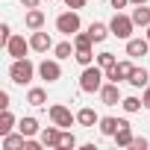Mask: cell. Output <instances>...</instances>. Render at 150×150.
Segmentation results:
<instances>
[{
	"label": "cell",
	"mask_w": 150,
	"mask_h": 150,
	"mask_svg": "<svg viewBox=\"0 0 150 150\" xmlns=\"http://www.w3.org/2000/svg\"><path fill=\"white\" fill-rule=\"evenodd\" d=\"M147 41H150V27H147Z\"/></svg>",
	"instance_id": "cell-39"
},
{
	"label": "cell",
	"mask_w": 150,
	"mask_h": 150,
	"mask_svg": "<svg viewBox=\"0 0 150 150\" xmlns=\"http://www.w3.org/2000/svg\"><path fill=\"white\" fill-rule=\"evenodd\" d=\"M18 129H21V132H24L27 138H33V135L38 132V121L27 115V118H21V121H18Z\"/></svg>",
	"instance_id": "cell-21"
},
{
	"label": "cell",
	"mask_w": 150,
	"mask_h": 150,
	"mask_svg": "<svg viewBox=\"0 0 150 150\" xmlns=\"http://www.w3.org/2000/svg\"><path fill=\"white\" fill-rule=\"evenodd\" d=\"M97 65H100L103 71H109V68H115V65H118V59H115V53H109V50H103V53L97 56Z\"/></svg>",
	"instance_id": "cell-27"
},
{
	"label": "cell",
	"mask_w": 150,
	"mask_h": 150,
	"mask_svg": "<svg viewBox=\"0 0 150 150\" xmlns=\"http://www.w3.org/2000/svg\"><path fill=\"white\" fill-rule=\"evenodd\" d=\"M74 53H77V47H74L71 41H59V44L53 47V56H56V59H71Z\"/></svg>",
	"instance_id": "cell-23"
},
{
	"label": "cell",
	"mask_w": 150,
	"mask_h": 150,
	"mask_svg": "<svg viewBox=\"0 0 150 150\" xmlns=\"http://www.w3.org/2000/svg\"><path fill=\"white\" fill-rule=\"evenodd\" d=\"M24 24H27V30H41V27H44V12H41V9H27Z\"/></svg>",
	"instance_id": "cell-16"
},
{
	"label": "cell",
	"mask_w": 150,
	"mask_h": 150,
	"mask_svg": "<svg viewBox=\"0 0 150 150\" xmlns=\"http://www.w3.org/2000/svg\"><path fill=\"white\" fill-rule=\"evenodd\" d=\"M27 144V135L18 129V132H9V135H3V150H21Z\"/></svg>",
	"instance_id": "cell-14"
},
{
	"label": "cell",
	"mask_w": 150,
	"mask_h": 150,
	"mask_svg": "<svg viewBox=\"0 0 150 150\" xmlns=\"http://www.w3.org/2000/svg\"><path fill=\"white\" fill-rule=\"evenodd\" d=\"M77 147V138H74V132H65L62 129V141H59V150H74Z\"/></svg>",
	"instance_id": "cell-29"
},
{
	"label": "cell",
	"mask_w": 150,
	"mask_h": 150,
	"mask_svg": "<svg viewBox=\"0 0 150 150\" xmlns=\"http://www.w3.org/2000/svg\"><path fill=\"white\" fill-rule=\"evenodd\" d=\"M147 53H150L147 35H144V38H127V56H129V59H141V56H147Z\"/></svg>",
	"instance_id": "cell-10"
},
{
	"label": "cell",
	"mask_w": 150,
	"mask_h": 150,
	"mask_svg": "<svg viewBox=\"0 0 150 150\" xmlns=\"http://www.w3.org/2000/svg\"><path fill=\"white\" fill-rule=\"evenodd\" d=\"M12 129H15V115L9 109H3L0 112V135H9Z\"/></svg>",
	"instance_id": "cell-22"
},
{
	"label": "cell",
	"mask_w": 150,
	"mask_h": 150,
	"mask_svg": "<svg viewBox=\"0 0 150 150\" xmlns=\"http://www.w3.org/2000/svg\"><path fill=\"white\" fill-rule=\"evenodd\" d=\"M38 77H41L44 83H56V80L62 77V65H59V59H44V62L38 65Z\"/></svg>",
	"instance_id": "cell-8"
},
{
	"label": "cell",
	"mask_w": 150,
	"mask_h": 150,
	"mask_svg": "<svg viewBox=\"0 0 150 150\" xmlns=\"http://www.w3.org/2000/svg\"><path fill=\"white\" fill-rule=\"evenodd\" d=\"M12 35H15V33H12V27H9V24H3V27H0V44H3V47H6V41H9Z\"/></svg>",
	"instance_id": "cell-31"
},
{
	"label": "cell",
	"mask_w": 150,
	"mask_h": 150,
	"mask_svg": "<svg viewBox=\"0 0 150 150\" xmlns=\"http://www.w3.org/2000/svg\"><path fill=\"white\" fill-rule=\"evenodd\" d=\"M44 144L41 141H35V138H27V144H24V150H41Z\"/></svg>",
	"instance_id": "cell-33"
},
{
	"label": "cell",
	"mask_w": 150,
	"mask_h": 150,
	"mask_svg": "<svg viewBox=\"0 0 150 150\" xmlns=\"http://www.w3.org/2000/svg\"><path fill=\"white\" fill-rule=\"evenodd\" d=\"M12 103H9V91H0V109H9Z\"/></svg>",
	"instance_id": "cell-34"
},
{
	"label": "cell",
	"mask_w": 150,
	"mask_h": 150,
	"mask_svg": "<svg viewBox=\"0 0 150 150\" xmlns=\"http://www.w3.org/2000/svg\"><path fill=\"white\" fill-rule=\"evenodd\" d=\"M118 86H121V83H112V80H109V83H103V88L97 91V94H100V100H103V106H118V103L124 100Z\"/></svg>",
	"instance_id": "cell-9"
},
{
	"label": "cell",
	"mask_w": 150,
	"mask_h": 150,
	"mask_svg": "<svg viewBox=\"0 0 150 150\" xmlns=\"http://www.w3.org/2000/svg\"><path fill=\"white\" fill-rule=\"evenodd\" d=\"M129 6V0H112V9L115 12H121V9H127Z\"/></svg>",
	"instance_id": "cell-35"
},
{
	"label": "cell",
	"mask_w": 150,
	"mask_h": 150,
	"mask_svg": "<svg viewBox=\"0 0 150 150\" xmlns=\"http://www.w3.org/2000/svg\"><path fill=\"white\" fill-rule=\"evenodd\" d=\"M132 71H135L132 59H124V62H118L115 68L106 71V80H112V83H124V80H129V74H132Z\"/></svg>",
	"instance_id": "cell-7"
},
{
	"label": "cell",
	"mask_w": 150,
	"mask_h": 150,
	"mask_svg": "<svg viewBox=\"0 0 150 150\" xmlns=\"http://www.w3.org/2000/svg\"><path fill=\"white\" fill-rule=\"evenodd\" d=\"M124 124H129V121H124V118H100V132L103 135H115Z\"/></svg>",
	"instance_id": "cell-13"
},
{
	"label": "cell",
	"mask_w": 150,
	"mask_h": 150,
	"mask_svg": "<svg viewBox=\"0 0 150 150\" xmlns=\"http://www.w3.org/2000/svg\"><path fill=\"white\" fill-rule=\"evenodd\" d=\"M141 103H144V109H150V86L144 88V94H141Z\"/></svg>",
	"instance_id": "cell-37"
},
{
	"label": "cell",
	"mask_w": 150,
	"mask_h": 150,
	"mask_svg": "<svg viewBox=\"0 0 150 150\" xmlns=\"http://www.w3.org/2000/svg\"><path fill=\"white\" fill-rule=\"evenodd\" d=\"M59 141H62V127H44L41 129V144L44 147H53V150H59Z\"/></svg>",
	"instance_id": "cell-12"
},
{
	"label": "cell",
	"mask_w": 150,
	"mask_h": 150,
	"mask_svg": "<svg viewBox=\"0 0 150 150\" xmlns=\"http://www.w3.org/2000/svg\"><path fill=\"white\" fill-rule=\"evenodd\" d=\"M127 83H129L132 88H147V86H150V74H147L144 68H135V71L129 74V80H127Z\"/></svg>",
	"instance_id": "cell-15"
},
{
	"label": "cell",
	"mask_w": 150,
	"mask_h": 150,
	"mask_svg": "<svg viewBox=\"0 0 150 150\" xmlns=\"http://www.w3.org/2000/svg\"><path fill=\"white\" fill-rule=\"evenodd\" d=\"M27 103L30 106H44L47 103V91L44 88H30L27 91Z\"/></svg>",
	"instance_id": "cell-24"
},
{
	"label": "cell",
	"mask_w": 150,
	"mask_h": 150,
	"mask_svg": "<svg viewBox=\"0 0 150 150\" xmlns=\"http://www.w3.org/2000/svg\"><path fill=\"white\" fill-rule=\"evenodd\" d=\"M80 27H83V21H80V12H77V9H68V12H62V15L56 18V30H59L62 35H68V38L77 35Z\"/></svg>",
	"instance_id": "cell-3"
},
{
	"label": "cell",
	"mask_w": 150,
	"mask_h": 150,
	"mask_svg": "<svg viewBox=\"0 0 150 150\" xmlns=\"http://www.w3.org/2000/svg\"><path fill=\"white\" fill-rule=\"evenodd\" d=\"M129 3H132V6H141V3H147V0H129Z\"/></svg>",
	"instance_id": "cell-38"
},
{
	"label": "cell",
	"mask_w": 150,
	"mask_h": 150,
	"mask_svg": "<svg viewBox=\"0 0 150 150\" xmlns=\"http://www.w3.org/2000/svg\"><path fill=\"white\" fill-rule=\"evenodd\" d=\"M103 80H106V71L100 65H86L83 74H80V88L86 94H94V91L103 88Z\"/></svg>",
	"instance_id": "cell-1"
},
{
	"label": "cell",
	"mask_w": 150,
	"mask_h": 150,
	"mask_svg": "<svg viewBox=\"0 0 150 150\" xmlns=\"http://www.w3.org/2000/svg\"><path fill=\"white\" fill-rule=\"evenodd\" d=\"M77 124H80V127H94V124H100V118H97V112H94V109H88V106H86V109H80V112H77Z\"/></svg>",
	"instance_id": "cell-18"
},
{
	"label": "cell",
	"mask_w": 150,
	"mask_h": 150,
	"mask_svg": "<svg viewBox=\"0 0 150 150\" xmlns=\"http://www.w3.org/2000/svg\"><path fill=\"white\" fill-rule=\"evenodd\" d=\"M121 106H124V112H127V115H135V112H141V109H144L141 97H124V100H121Z\"/></svg>",
	"instance_id": "cell-25"
},
{
	"label": "cell",
	"mask_w": 150,
	"mask_h": 150,
	"mask_svg": "<svg viewBox=\"0 0 150 150\" xmlns=\"http://www.w3.org/2000/svg\"><path fill=\"white\" fill-rule=\"evenodd\" d=\"M30 50H33V44H30L24 35H12V38L6 41V53H9L12 59H24Z\"/></svg>",
	"instance_id": "cell-6"
},
{
	"label": "cell",
	"mask_w": 150,
	"mask_h": 150,
	"mask_svg": "<svg viewBox=\"0 0 150 150\" xmlns=\"http://www.w3.org/2000/svg\"><path fill=\"white\" fill-rule=\"evenodd\" d=\"M47 115H50V121H53L56 127H62V129L74 127V121H77V115H71V109H68V106H62V103H53Z\"/></svg>",
	"instance_id": "cell-5"
},
{
	"label": "cell",
	"mask_w": 150,
	"mask_h": 150,
	"mask_svg": "<svg viewBox=\"0 0 150 150\" xmlns=\"http://www.w3.org/2000/svg\"><path fill=\"white\" fill-rule=\"evenodd\" d=\"M132 21H135V27H150V6L147 3L135 6L132 9Z\"/></svg>",
	"instance_id": "cell-19"
},
{
	"label": "cell",
	"mask_w": 150,
	"mask_h": 150,
	"mask_svg": "<svg viewBox=\"0 0 150 150\" xmlns=\"http://www.w3.org/2000/svg\"><path fill=\"white\" fill-rule=\"evenodd\" d=\"M112 138H115V144H118V147H129L135 135H132V129H129V124H124V127H121V129H118V132H115Z\"/></svg>",
	"instance_id": "cell-20"
},
{
	"label": "cell",
	"mask_w": 150,
	"mask_h": 150,
	"mask_svg": "<svg viewBox=\"0 0 150 150\" xmlns=\"http://www.w3.org/2000/svg\"><path fill=\"white\" fill-rule=\"evenodd\" d=\"M129 147H132V150H147V147H150V141H147V138H144V135H135V138H132V144H129Z\"/></svg>",
	"instance_id": "cell-30"
},
{
	"label": "cell",
	"mask_w": 150,
	"mask_h": 150,
	"mask_svg": "<svg viewBox=\"0 0 150 150\" xmlns=\"http://www.w3.org/2000/svg\"><path fill=\"white\" fill-rule=\"evenodd\" d=\"M88 35L94 38V44H100V41H106V35H112V30H109V24H100V21H94V24L88 27Z\"/></svg>",
	"instance_id": "cell-17"
},
{
	"label": "cell",
	"mask_w": 150,
	"mask_h": 150,
	"mask_svg": "<svg viewBox=\"0 0 150 150\" xmlns=\"http://www.w3.org/2000/svg\"><path fill=\"white\" fill-rule=\"evenodd\" d=\"M30 44H33V50H35V53H47V50H53V47H56V44H53V38H50L47 33H41V30H33Z\"/></svg>",
	"instance_id": "cell-11"
},
{
	"label": "cell",
	"mask_w": 150,
	"mask_h": 150,
	"mask_svg": "<svg viewBox=\"0 0 150 150\" xmlns=\"http://www.w3.org/2000/svg\"><path fill=\"white\" fill-rule=\"evenodd\" d=\"M74 59H77L83 68H86V65H94V53H91V47H83V50H77V53H74Z\"/></svg>",
	"instance_id": "cell-26"
},
{
	"label": "cell",
	"mask_w": 150,
	"mask_h": 150,
	"mask_svg": "<svg viewBox=\"0 0 150 150\" xmlns=\"http://www.w3.org/2000/svg\"><path fill=\"white\" fill-rule=\"evenodd\" d=\"M65 6H68V9H77V12H80V9L86 6V0H65Z\"/></svg>",
	"instance_id": "cell-32"
},
{
	"label": "cell",
	"mask_w": 150,
	"mask_h": 150,
	"mask_svg": "<svg viewBox=\"0 0 150 150\" xmlns=\"http://www.w3.org/2000/svg\"><path fill=\"white\" fill-rule=\"evenodd\" d=\"M94 44V38L88 35V33H77V35H74V47H77V50H83V47H91Z\"/></svg>",
	"instance_id": "cell-28"
},
{
	"label": "cell",
	"mask_w": 150,
	"mask_h": 150,
	"mask_svg": "<svg viewBox=\"0 0 150 150\" xmlns=\"http://www.w3.org/2000/svg\"><path fill=\"white\" fill-rule=\"evenodd\" d=\"M35 65L24 56V59H15L12 65H9V80L12 83H18V86H27V83H33V77H35Z\"/></svg>",
	"instance_id": "cell-2"
},
{
	"label": "cell",
	"mask_w": 150,
	"mask_h": 150,
	"mask_svg": "<svg viewBox=\"0 0 150 150\" xmlns=\"http://www.w3.org/2000/svg\"><path fill=\"white\" fill-rule=\"evenodd\" d=\"M47 3H50V0H47Z\"/></svg>",
	"instance_id": "cell-40"
},
{
	"label": "cell",
	"mask_w": 150,
	"mask_h": 150,
	"mask_svg": "<svg viewBox=\"0 0 150 150\" xmlns=\"http://www.w3.org/2000/svg\"><path fill=\"white\" fill-rule=\"evenodd\" d=\"M38 3H41V0H21L24 9H38Z\"/></svg>",
	"instance_id": "cell-36"
},
{
	"label": "cell",
	"mask_w": 150,
	"mask_h": 150,
	"mask_svg": "<svg viewBox=\"0 0 150 150\" xmlns=\"http://www.w3.org/2000/svg\"><path fill=\"white\" fill-rule=\"evenodd\" d=\"M109 30H112V35L115 38H132V30H135V21H132V15H124V12H115V18L109 21Z\"/></svg>",
	"instance_id": "cell-4"
}]
</instances>
